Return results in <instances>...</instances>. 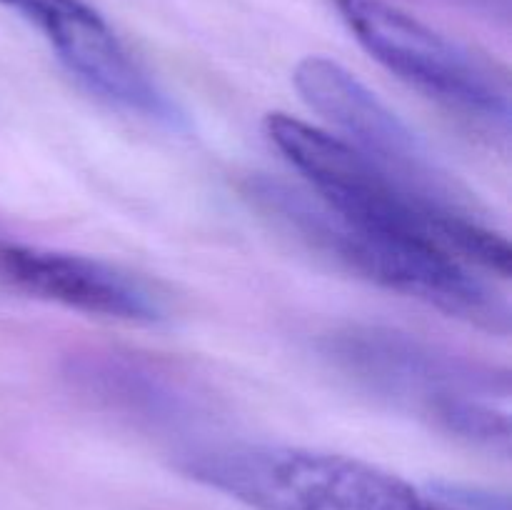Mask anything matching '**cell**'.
Returning a JSON list of instances; mask_svg holds the SVG:
<instances>
[{
  "mask_svg": "<svg viewBox=\"0 0 512 510\" xmlns=\"http://www.w3.org/2000/svg\"><path fill=\"white\" fill-rule=\"evenodd\" d=\"M265 135L328 208L363 228L443 250L470 268L510 275L508 238L478 210H450L415 193L330 130L270 113Z\"/></svg>",
  "mask_w": 512,
  "mask_h": 510,
  "instance_id": "cell-1",
  "label": "cell"
},
{
  "mask_svg": "<svg viewBox=\"0 0 512 510\" xmlns=\"http://www.w3.org/2000/svg\"><path fill=\"white\" fill-rule=\"evenodd\" d=\"M178 468L253 510H510L505 495L418 488L365 460L290 445H205L183 453Z\"/></svg>",
  "mask_w": 512,
  "mask_h": 510,
  "instance_id": "cell-2",
  "label": "cell"
},
{
  "mask_svg": "<svg viewBox=\"0 0 512 510\" xmlns=\"http://www.w3.org/2000/svg\"><path fill=\"white\" fill-rule=\"evenodd\" d=\"M325 353L365 393L425 420L445 435L508 455L510 375L440 350L410 333L353 325Z\"/></svg>",
  "mask_w": 512,
  "mask_h": 510,
  "instance_id": "cell-3",
  "label": "cell"
},
{
  "mask_svg": "<svg viewBox=\"0 0 512 510\" xmlns=\"http://www.w3.org/2000/svg\"><path fill=\"white\" fill-rule=\"evenodd\" d=\"M245 195L263 215L315 253L385 290L420 300L450 318L495 333L510 330V305L468 263L343 218L308 188L275 178H250Z\"/></svg>",
  "mask_w": 512,
  "mask_h": 510,
  "instance_id": "cell-4",
  "label": "cell"
},
{
  "mask_svg": "<svg viewBox=\"0 0 512 510\" xmlns=\"http://www.w3.org/2000/svg\"><path fill=\"white\" fill-rule=\"evenodd\" d=\"M370 58L450 113L510 133L512 90L503 68L388 0H333Z\"/></svg>",
  "mask_w": 512,
  "mask_h": 510,
  "instance_id": "cell-5",
  "label": "cell"
},
{
  "mask_svg": "<svg viewBox=\"0 0 512 510\" xmlns=\"http://www.w3.org/2000/svg\"><path fill=\"white\" fill-rule=\"evenodd\" d=\"M293 83L300 98L338 130L335 135L415 193L450 210H478L425 140L348 68L325 55H308L295 68Z\"/></svg>",
  "mask_w": 512,
  "mask_h": 510,
  "instance_id": "cell-6",
  "label": "cell"
},
{
  "mask_svg": "<svg viewBox=\"0 0 512 510\" xmlns=\"http://www.w3.org/2000/svg\"><path fill=\"white\" fill-rule=\"evenodd\" d=\"M43 33L60 63L95 98L125 113L173 123L178 110L148 70L83 0H0Z\"/></svg>",
  "mask_w": 512,
  "mask_h": 510,
  "instance_id": "cell-7",
  "label": "cell"
},
{
  "mask_svg": "<svg viewBox=\"0 0 512 510\" xmlns=\"http://www.w3.org/2000/svg\"><path fill=\"white\" fill-rule=\"evenodd\" d=\"M0 285L25 298L98 318L153 325L168 298L143 275L90 255L0 240Z\"/></svg>",
  "mask_w": 512,
  "mask_h": 510,
  "instance_id": "cell-8",
  "label": "cell"
},
{
  "mask_svg": "<svg viewBox=\"0 0 512 510\" xmlns=\"http://www.w3.org/2000/svg\"><path fill=\"white\" fill-rule=\"evenodd\" d=\"M68 378L93 403L135 423H185L203 405L198 385L175 365L125 350L78 355L70 363Z\"/></svg>",
  "mask_w": 512,
  "mask_h": 510,
  "instance_id": "cell-9",
  "label": "cell"
},
{
  "mask_svg": "<svg viewBox=\"0 0 512 510\" xmlns=\"http://www.w3.org/2000/svg\"><path fill=\"white\" fill-rule=\"evenodd\" d=\"M463 3H468L470 8L475 10H483V13L488 15H500V18H508L510 15V0H463Z\"/></svg>",
  "mask_w": 512,
  "mask_h": 510,
  "instance_id": "cell-10",
  "label": "cell"
}]
</instances>
